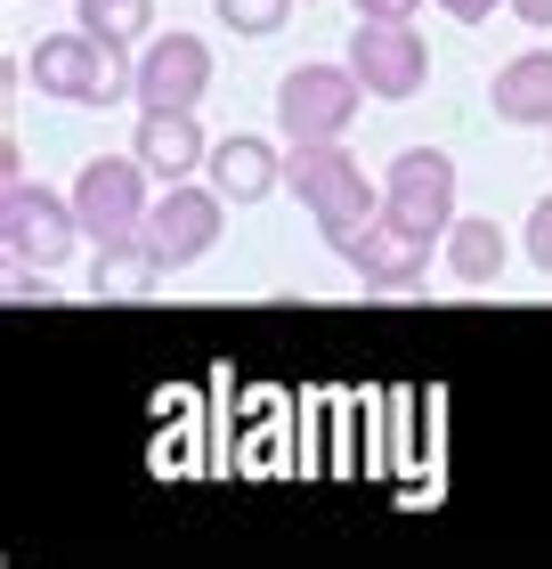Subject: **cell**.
I'll list each match as a JSON object with an SVG mask.
<instances>
[{"label": "cell", "mask_w": 552, "mask_h": 569, "mask_svg": "<svg viewBox=\"0 0 552 569\" xmlns=\"http://www.w3.org/2000/svg\"><path fill=\"white\" fill-rule=\"evenodd\" d=\"M284 188H293L309 203V220H318V237L333 252H350L365 228L382 220V188H365V171H358V154L341 147V139H309L284 154Z\"/></svg>", "instance_id": "obj_1"}, {"label": "cell", "mask_w": 552, "mask_h": 569, "mask_svg": "<svg viewBox=\"0 0 552 569\" xmlns=\"http://www.w3.org/2000/svg\"><path fill=\"white\" fill-rule=\"evenodd\" d=\"M24 82H33L41 98H58V107H114V98L130 90V66H122L114 41H98V33L73 24V33H41L33 41Z\"/></svg>", "instance_id": "obj_2"}, {"label": "cell", "mask_w": 552, "mask_h": 569, "mask_svg": "<svg viewBox=\"0 0 552 569\" xmlns=\"http://www.w3.org/2000/svg\"><path fill=\"white\" fill-rule=\"evenodd\" d=\"M82 237L90 228H82V212H73V196H49V188H33V179H0V244H9L17 269H41V277L66 269Z\"/></svg>", "instance_id": "obj_3"}, {"label": "cell", "mask_w": 552, "mask_h": 569, "mask_svg": "<svg viewBox=\"0 0 552 569\" xmlns=\"http://www.w3.org/2000/svg\"><path fill=\"white\" fill-rule=\"evenodd\" d=\"M382 220H399L407 237H431L446 244V228H455V154L446 147H407L399 163L382 171Z\"/></svg>", "instance_id": "obj_4"}, {"label": "cell", "mask_w": 552, "mask_h": 569, "mask_svg": "<svg viewBox=\"0 0 552 569\" xmlns=\"http://www.w3.org/2000/svg\"><path fill=\"white\" fill-rule=\"evenodd\" d=\"M358 98H365V82H358V66L341 58V66H293L277 82V131L293 139V147H309V139H341L358 122Z\"/></svg>", "instance_id": "obj_5"}, {"label": "cell", "mask_w": 552, "mask_h": 569, "mask_svg": "<svg viewBox=\"0 0 552 569\" xmlns=\"http://www.w3.org/2000/svg\"><path fill=\"white\" fill-rule=\"evenodd\" d=\"M147 179H154V171L139 163V154H90V163H82V179H73V212H82L90 244L147 237V212H154Z\"/></svg>", "instance_id": "obj_6"}, {"label": "cell", "mask_w": 552, "mask_h": 569, "mask_svg": "<svg viewBox=\"0 0 552 569\" xmlns=\"http://www.w3.org/2000/svg\"><path fill=\"white\" fill-rule=\"evenodd\" d=\"M350 66H358L365 98H390V107H407V98L431 82V49L414 33V17H358Z\"/></svg>", "instance_id": "obj_7"}, {"label": "cell", "mask_w": 552, "mask_h": 569, "mask_svg": "<svg viewBox=\"0 0 552 569\" xmlns=\"http://www.w3.org/2000/svg\"><path fill=\"white\" fill-rule=\"evenodd\" d=\"M203 90H212V49H203L195 33H154L139 49V66H130L139 114H195Z\"/></svg>", "instance_id": "obj_8"}, {"label": "cell", "mask_w": 552, "mask_h": 569, "mask_svg": "<svg viewBox=\"0 0 552 569\" xmlns=\"http://www.w3.org/2000/svg\"><path fill=\"white\" fill-rule=\"evenodd\" d=\"M220 228H228V196L212 188V179H171L163 196H154V212H147V244L163 252L171 269H188V261H203V252L220 244Z\"/></svg>", "instance_id": "obj_9"}, {"label": "cell", "mask_w": 552, "mask_h": 569, "mask_svg": "<svg viewBox=\"0 0 552 569\" xmlns=\"http://www.w3.org/2000/svg\"><path fill=\"white\" fill-rule=\"evenodd\" d=\"M341 261L358 269L365 293H414V284L431 277V237H407L399 220H374L350 252H341Z\"/></svg>", "instance_id": "obj_10"}, {"label": "cell", "mask_w": 552, "mask_h": 569, "mask_svg": "<svg viewBox=\"0 0 552 569\" xmlns=\"http://www.w3.org/2000/svg\"><path fill=\"white\" fill-rule=\"evenodd\" d=\"M171 277V261L154 252L147 237H114V244H98L90 252V301H154V284Z\"/></svg>", "instance_id": "obj_11"}, {"label": "cell", "mask_w": 552, "mask_h": 569, "mask_svg": "<svg viewBox=\"0 0 552 569\" xmlns=\"http://www.w3.org/2000/svg\"><path fill=\"white\" fill-rule=\"evenodd\" d=\"M212 188L228 196V203H260V196H277L284 188V154L269 147V139H252V131H228V139H212Z\"/></svg>", "instance_id": "obj_12"}, {"label": "cell", "mask_w": 552, "mask_h": 569, "mask_svg": "<svg viewBox=\"0 0 552 569\" xmlns=\"http://www.w3.org/2000/svg\"><path fill=\"white\" fill-rule=\"evenodd\" d=\"M488 107H495V122H520V131H552V49H520L512 66H495Z\"/></svg>", "instance_id": "obj_13"}, {"label": "cell", "mask_w": 552, "mask_h": 569, "mask_svg": "<svg viewBox=\"0 0 552 569\" xmlns=\"http://www.w3.org/2000/svg\"><path fill=\"white\" fill-rule=\"evenodd\" d=\"M130 154L171 188V179H188V171L212 163V139H203L195 114H139V147H130Z\"/></svg>", "instance_id": "obj_14"}, {"label": "cell", "mask_w": 552, "mask_h": 569, "mask_svg": "<svg viewBox=\"0 0 552 569\" xmlns=\"http://www.w3.org/2000/svg\"><path fill=\"white\" fill-rule=\"evenodd\" d=\"M439 261L455 269V284H471V293H488V284L504 277L512 244H504V228H495V220H455V228H446V244H439Z\"/></svg>", "instance_id": "obj_15"}, {"label": "cell", "mask_w": 552, "mask_h": 569, "mask_svg": "<svg viewBox=\"0 0 552 569\" xmlns=\"http://www.w3.org/2000/svg\"><path fill=\"white\" fill-rule=\"evenodd\" d=\"M73 17H82V33L114 41L122 58H130L139 41H154V0H73Z\"/></svg>", "instance_id": "obj_16"}, {"label": "cell", "mask_w": 552, "mask_h": 569, "mask_svg": "<svg viewBox=\"0 0 552 569\" xmlns=\"http://www.w3.org/2000/svg\"><path fill=\"white\" fill-rule=\"evenodd\" d=\"M301 0H212V17L228 24L235 41H269V33H284V17H293Z\"/></svg>", "instance_id": "obj_17"}, {"label": "cell", "mask_w": 552, "mask_h": 569, "mask_svg": "<svg viewBox=\"0 0 552 569\" xmlns=\"http://www.w3.org/2000/svg\"><path fill=\"white\" fill-rule=\"evenodd\" d=\"M529 261H536V269L552 277V196H544L536 212H529Z\"/></svg>", "instance_id": "obj_18"}, {"label": "cell", "mask_w": 552, "mask_h": 569, "mask_svg": "<svg viewBox=\"0 0 552 569\" xmlns=\"http://www.w3.org/2000/svg\"><path fill=\"white\" fill-rule=\"evenodd\" d=\"M439 9L455 17V24H488L495 9H512V0H439Z\"/></svg>", "instance_id": "obj_19"}, {"label": "cell", "mask_w": 552, "mask_h": 569, "mask_svg": "<svg viewBox=\"0 0 552 569\" xmlns=\"http://www.w3.org/2000/svg\"><path fill=\"white\" fill-rule=\"evenodd\" d=\"M350 9H358V17H414L423 0H350Z\"/></svg>", "instance_id": "obj_20"}, {"label": "cell", "mask_w": 552, "mask_h": 569, "mask_svg": "<svg viewBox=\"0 0 552 569\" xmlns=\"http://www.w3.org/2000/svg\"><path fill=\"white\" fill-rule=\"evenodd\" d=\"M520 24H536V33H552V0H512Z\"/></svg>", "instance_id": "obj_21"}]
</instances>
